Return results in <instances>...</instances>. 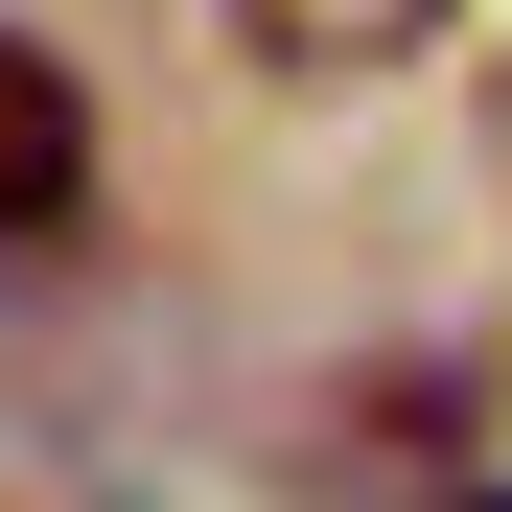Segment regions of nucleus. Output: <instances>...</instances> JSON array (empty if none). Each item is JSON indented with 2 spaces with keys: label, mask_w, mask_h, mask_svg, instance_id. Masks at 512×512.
Listing matches in <instances>:
<instances>
[{
  "label": "nucleus",
  "mask_w": 512,
  "mask_h": 512,
  "mask_svg": "<svg viewBox=\"0 0 512 512\" xmlns=\"http://www.w3.org/2000/svg\"><path fill=\"white\" fill-rule=\"evenodd\" d=\"M256 24V70H396V47H443L466 0H233Z\"/></svg>",
  "instance_id": "nucleus-2"
},
{
  "label": "nucleus",
  "mask_w": 512,
  "mask_h": 512,
  "mask_svg": "<svg viewBox=\"0 0 512 512\" xmlns=\"http://www.w3.org/2000/svg\"><path fill=\"white\" fill-rule=\"evenodd\" d=\"M0 233H94V94L24 24H0Z\"/></svg>",
  "instance_id": "nucleus-1"
}]
</instances>
